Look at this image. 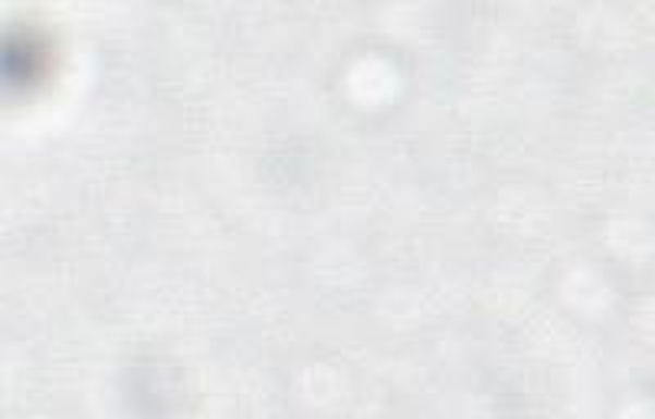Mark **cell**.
Listing matches in <instances>:
<instances>
[{"label":"cell","mask_w":655,"mask_h":419,"mask_svg":"<svg viewBox=\"0 0 655 419\" xmlns=\"http://www.w3.org/2000/svg\"><path fill=\"white\" fill-rule=\"evenodd\" d=\"M40 47L27 37H11L4 47V76L8 83H34L40 76Z\"/></svg>","instance_id":"1"}]
</instances>
